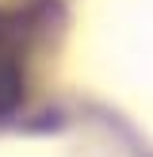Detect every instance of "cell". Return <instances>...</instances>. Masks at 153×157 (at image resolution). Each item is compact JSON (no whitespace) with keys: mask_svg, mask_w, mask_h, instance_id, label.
<instances>
[{"mask_svg":"<svg viewBox=\"0 0 153 157\" xmlns=\"http://www.w3.org/2000/svg\"><path fill=\"white\" fill-rule=\"evenodd\" d=\"M23 96V65H19V38L15 23L0 12V115L15 111Z\"/></svg>","mask_w":153,"mask_h":157,"instance_id":"obj_1","label":"cell"}]
</instances>
